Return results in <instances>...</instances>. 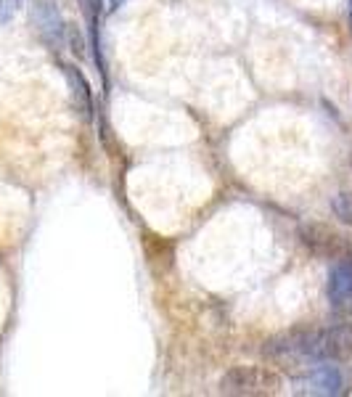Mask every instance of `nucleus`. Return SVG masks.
I'll return each mask as SVG.
<instances>
[{
	"mask_svg": "<svg viewBox=\"0 0 352 397\" xmlns=\"http://www.w3.org/2000/svg\"><path fill=\"white\" fill-rule=\"evenodd\" d=\"M352 297V257H342L334 262L329 273V299L331 305H344Z\"/></svg>",
	"mask_w": 352,
	"mask_h": 397,
	"instance_id": "nucleus-6",
	"label": "nucleus"
},
{
	"mask_svg": "<svg viewBox=\"0 0 352 397\" xmlns=\"http://www.w3.org/2000/svg\"><path fill=\"white\" fill-rule=\"evenodd\" d=\"M19 6H21V0H0V24L11 21L19 11Z\"/></svg>",
	"mask_w": 352,
	"mask_h": 397,
	"instance_id": "nucleus-10",
	"label": "nucleus"
},
{
	"mask_svg": "<svg viewBox=\"0 0 352 397\" xmlns=\"http://www.w3.org/2000/svg\"><path fill=\"white\" fill-rule=\"evenodd\" d=\"M34 24L40 27L43 37L48 40L53 48H61V45H64V40H67V24L61 21V14L56 11L53 3L40 0V3L34 6Z\"/></svg>",
	"mask_w": 352,
	"mask_h": 397,
	"instance_id": "nucleus-4",
	"label": "nucleus"
},
{
	"mask_svg": "<svg viewBox=\"0 0 352 397\" xmlns=\"http://www.w3.org/2000/svg\"><path fill=\"white\" fill-rule=\"evenodd\" d=\"M220 392H222V395H238V397L278 395V392H281V376L268 371V368L238 365V368H231V371L220 379Z\"/></svg>",
	"mask_w": 352,
	"mask_h": 397,
	"instance_id": "nucleus-2",
	"label": "nucleus"
},
{
	"mask_svg": "<svg viewBox=\"0 0 352 397\" xmlns=\"http://www.w3.org/2000/svg\"><path fill=\"white\" fill-rule=\"evenodd\" d=\"M331 209H334V215L342 220V223L352 225V191H342V193H336L334 202H331Z\"/></svg>",
	"mask_w": 352,
	"mask_h": 397,
	"instance_id": "nucleus-8",
	"label": "nucleus"
},
{
	"mask_svg": "<svg viewBox=\"0 0 352 397\" xmlns=\"http://www.w3.org/2000/svg\"><path fill=\"white\" fill-rule=\"evenodd\" d=\"M67 40H69V45H72V51H74V56H83V53H85V40H83V35L74 30V27H67Z\"/></svg>",
	"mask_w": 352,
	"mask_h": 397,
	"instance_id": "nucleus-11",
	"label": "nucleus"
},
{
	"mask_svg": "<svg viewBox=\"0 0 352 397\" xmlns=\"http://www.w3.org/2000/svg\"><path fill=\"white\" fill-rule=\"evenodd\" d=\"M302 239L318 257H331V255L342 252V236H336L334 230L326 228V225H304Z\"/></svg>",
	"mask_w": 352,
	"mask_h": 397,
	"instance_id": "nucleus-5",
	"label": "nucleus"
},
{
	"mask_svg": "<svg viewBox=\"0 0 352 397\" xmlns=\"http://www.w3.org/2000/svg\"><path fill=\"white\" fill-rule=\"evenodd\" d=\"M265 355L284 368H313L318 363L347 361L352 355V326L284 334L265 345Z\"/></svg>",
	"mask_w": 352,
	"mask_h": 397,
	"instance_id": "nucleus-1",
	"label": "nucleus"
},
{
	"mask_svg": "<svg viewBox=\"0 0 352 397\" xmlns=\"http://www.w3.org/2000/svg\"><path fill=\"white\" fill-rule=\"evenodd\" d=\"M85 14L90 19V27H101V17H103V0H80Z\"/></svg>",
	"mask_w": 352,
	"mask_h": 397,
	"instance_id": "nucleus-9",
	"label": "nucleus"
},
{
	"mask_svg": "<svg viewBox=\"0 0 352 397\" xmlns=\"http://www.w3.org/2000/svg\"><path fill=\"white\" fill-rule=\"evenodd\" d=\"M297 392L300 395H342L344 392L342 371L331 363H318L300 379Z\"/></svg>",
	"mask_w": 352,
	"mask_h": 397,
	"instance_id": "nucleus-3",
	"label": "nucleus"
},
{
	"mask_svg": "<svg viewBox=\"0 0 352 397\" xmlns=\"http://www.w3.org/2000/svg\"><path fill=\"white\" fill-rule=\"evenodd\" d=\"M64 69H67V80H69V87H72V96H74V104H77V111L83 114L85 120H90L93 96H90V87L85 83L83 72H77L74 67H64Z\"/></svg>",
	"mask_w": 352,
	"mask_h": 397,
	"instance_id": "nucleus-7",
	"label": "nucleus"
}]
</instances>
